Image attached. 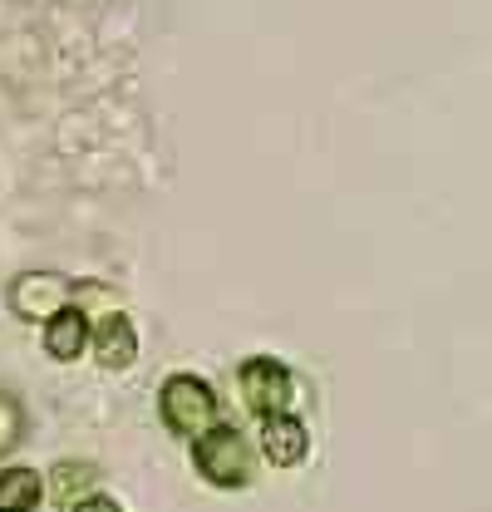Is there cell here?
Wrapping results in <instances>:
<instances>
[{"label":"cell","instance_id":"1","mask_svg":"<svg viewBox=\"0 0 492 512\" xmlns=\"http://www.w3.org/2000/svg\"><path fill=\"white\" fill-rule=\"evenodd\" d=\"M158 414H163V424L178 434V439H202L207 429H217L222 424V414H217V389L202 380V375H168L163 389H158Z\"/></svg>","mask_w":492,"mask_h":512},{"label":"cell","instance_id":"2","mask_svg":"<svg viewBox=\"0 0 492 512\" xmlns=\"http://www.w3.org/2000/svg\"><path fill=\"white\" fill-rule=\"evenodd\" d=\"M192 468H197L212 488L237 493V488H246V483L256 478V453H251L242 429L217 424V429H207L202 439H192Z\"/></svg>","mask_w":492,"mask_h":512},{"label":"cell","instance_id":"3","mask_svg":"<svg viewBox=\"0 0 492 512\" xmlns=\"http://www.w3.org/2000/svg\"><path fill=\"white\" fill-rule=\"evenodd\" d=\"M237 389H242V404L256 419L291 414V404H296V375H291V365L276 360V355H251V360H242Z\"/></svg>","mask_w":492,"mask_h":512},{"label":"cell","instance_id":"4","mask_svg":"<svg viewBox=\"0 0 492 512\" xmlns=\"http://www.w3.org/2000/svg\"><path fill=\"white\" fill-rule=\"evenodd\" d=\"M10 311L20 320H35V325H45V320H55L64 306H74V281H64L60 271H25V276H15L10 281Z\"/></svg>","mask_w":492,"mask_h":512},{"label":"cell","instance_id":"5","mask_svg":"<svg viewBox=\"0 0 492 512\" xmlns=\"http://www.w3.org/2000/svg\"><path fill=\"white\" fill-rule=\"evenodd\" d=\"M89 350H94V365H99L104 375L133 370V360H138V330H133L128 311H119V306H114V311H99V316H94Z\"/></svg>","mask_w":492,"mask_h":512},{"label":"cell","instance_id":"6","mask_svg":"<svg viewBox=\"0 0 492 512\" xmlns=\"http://www.w3.org/2000/svg\"><path fill=\"white\" fill-rule=\"evenodd\" d=\"M261 453L276 468H296L310 453V429L296 414H271V419H261Z\"/></svg>","mask_w":492,"mask_h":512},{"label":"cell","instance_id":"7","mask_svg":"<svg viewBox=\"0 0 492 512\" xmlns=\"http://www.w3.org/2000/svg\"><path fill=\"white\" fill-rule=\"evenodd\" d=\"M45 355L50 360H60V365H74L84 350H89V340H94V320L84 316L79 306H64L55 320H45Z\"/></svg>","mask_w":492,"mask_h":512},{"label":"cell","instance_id":"8","mask_svg":"<svg viewBox=\"0 0 492 512\" xmlns=\"http://www.w3.org/2000/svg\"><path fill=\"white\" fill-rule=\"evenodd\" d=\"M40 503H45V478H40L35 468H25V463H15V468H0V508L35 512Z\"/></svg>","mask_w":492,"mask_h":512},{"label":"cell","instance_id":"9","mask_svg":"<svg viewBox=\"0 0 492 512\" xmlns=\"http://www.w3.org/2000/svg\"><path fill=\"white\" fill-rule=\"evenodd\" d=\"M50 493L60 498L64 508H74L79 498L99 493V468H94V463H55V473H50Z\"/></svg>","mask_w":492,"mask_h":512},{"label":"cell","instance_id":"10","mask_svg":"<svg viewBox=\"0 0 492 512\" xmlns=\"http://www.w3.org/2000/svg\"><path fill=\"white\" fill-rule=\"evenodd\" d=\"M20 434H25V409H20V399H15V394H5V389H0V458L20 444Z\"/></svg>","mask_w":492,"mask_h":512},{"label":"cell","instance_id":"11","mask_svg":"<svg viewBox=\"0 0 492 512\" xmlns=\"http://www.w3.org/2000/svg\"><path fill=\"white\" fill-rule=\"evenodd\" d=\"M69 512H123V508L109 498V493H89V498H79Z\"/></svg>","mask_w":492,"mask_h":512},{"label":"cell","instance_id":"12","mask_svg":"<svg viewBox=\"0 0 492 512\" xmlns=\"http://www.w3.org/2000/svg\"><path fill=\"white\" fill-rule=\"evenodd\" d=\"M0 512H10V508H0Z\"/></svg>","mask_w":492,"mask_h":512}]
</instances>
